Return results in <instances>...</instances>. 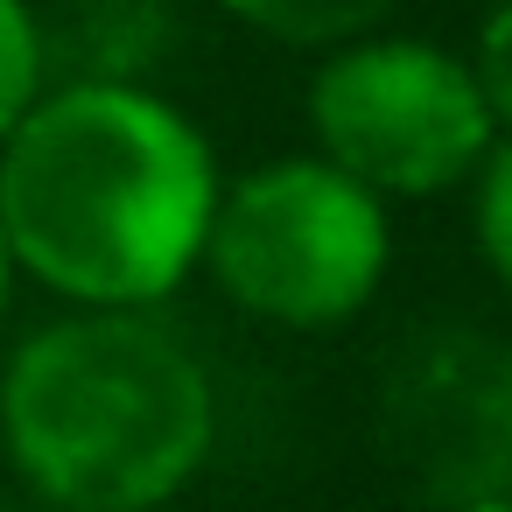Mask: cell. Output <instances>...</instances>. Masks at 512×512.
Masks as SVG:
<instances>
[{
    "instance_id": "cell-11",
    "label": "cell",
    "mask_w": 512,
    "mask_h": 512,
    "mask_svg": "<svg viewBox=\"0 0 512 512\" xmlns=\"http://www.w3.org/2000/svg\"><path fill=\"white\" fill-rule=\"evenodd\" d=\"M8 281H15V246H8V225H0V309H8Z\"/></svg>"
},
{
    "instance_id": "cell-7",
    "label": "cell",
    "mask_w": 512,
    "mask_h": 512,
    "mask_svg": "<svg viewBox=\"0 0 512 512\" xmlns=\"http://www.w3.org/2000/svg\"><path fill=\"white\" fill-rule=\"evenodd\" d=\"M225 8L246 29L281 43H344V36H365L393 0H225Z\"/></svg>"
},
{
    "instance_id": "cell-6",
    "label": "cell",
    "mask_w": 512,
    "mask_h": 512,
    "mask_svg": "<svg viewBox=\"0 0 512 512\" xmlns=\"http://www.w3.org/2000/svg\"><path fill=\"white\" fill-rule=\"evenodd\" d=\"M169 43V22L155 0H85V15L71 22V50L85 57V78H120L134 85Z\"/></svg>"
},
{
    "instance_id": "cell-10",
    "label": "cell",
    "mask_w": 512,
    "mask_h": 512,
    "mask_svg": "<svg viewBox=\"0 0 512 512\" xmlns=\"http://www.w3.org/2000/svg\"><path fill=\"white\" fill-rule=\"evenodd\" d=\"M470 78H477V92H484V106H491V120L498 127H512V0L477 29V57H470Z\"/></svg>"
},
{
    "instance_id": "cell-3",
    "label": "cell",
    "mask_w": 512,
    "mask_h": 512,
    "mask_svg": "<svg viewBox=\"0 0 512 512\" xmlns=\"http://www.w3.org/2000/svg\"><path fill=\"white\" fill-rule=\"evenodd\" d=\"M204 260L239 309L288 330H330L358 316L386 274V211L379 190L330 155H288L239 190H218Z\"/></svg>"
},
{
    "instance_id": "cell-8",
    "label": "cell",
    "mask_w": 512,
    "mask_h": 512,
    "mask_svg": "<svg viewBox=\"0 0 512 512\" xmlns=\"http://www.w3.org/2000/svg\"><path fill=\"white\" fill-rule=\"evenodd\" d=\"M43 92V36L22 0H0V141Z\"/></svg>"
},
{
    "instance_id": "cell-1",
    "label": "cell",
    "mask_w": 512,
    "mask_h": 512,
    "mask_svg": "<svg viewBox=\"0 0 512 512\" xmlns=\"http://www.w3.org/2000/svg\"><path fill=\"white\" fill-rule=\"evenodd\" d=\"M211 204L204 134L141 85L78 78L8 127L0 225L15 260L71 302H162L204 260Z\"/></svg>"
},
{
    "instance_id": "cell-2",
    "label": "cell",
    "mask_w": 512,
    "mask_h": 512,
    "mask_svg": "<svg viewBox=\"0 0 512 512\" xmlns=\"http://www.w3.org/2000/svg\"><path fill=\"white\" fill-rule=\"evenodd\" d=\"M0 442L50 505L141 512L211 456V379L134 309L71 316L15 351Z\"/></svg>"
},
{
    "instance_id": "cell-4",
    "label": "cell",
    "mask_w": 512,
    "mask_h": 512,
    "mask_svg": "<svg viewBox=\"0 0 512 512\" xmlns=\"http://www.w3.org/2000/svg\"><path fill=\"white\" fill-rule=\"evenodd\" d=\"M309 120L337 169L393 197L463 183L491 148V106L463 57L435 43H351L309 78Z\"/></svg>"
},
{
    "instance_id": "cell-9",
    "label": "cell",
    "mask_w": 512,
    "mask_h": 512,
    "mask_svg": "<svg viewBox=\"0 0 512 512\" xmlns=\"http://www.w3.org/2000/svg\"><path fill=\"white\" fill-rule=\"evenodd\" d=\"M477 246H484L491 274L512 288V141L498 155H484V176H477Z\"/></svg>"
},
{
    "instance_id": "cell-5",
    "label": "cell",
    "mask_w": 512,
    "mask_h": 512,
    "mask_svg": "<svg viewBox=\"0 0 512 512\" xmlns=\"http://www.w3.org/2000/svg\"><path fill=\"white\" fill-rule=\"evenodd\" d=\"M386 421L428 498L512 505V358L491 337H435L407 358Z\"/></svg>"
}]
</instances>
